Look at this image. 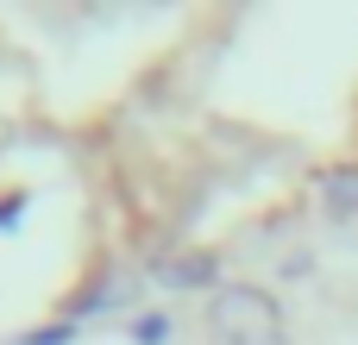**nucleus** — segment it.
Segmentation results:
<instances>
[{
	"instance_id": "f257e3e1",
	"label": "nucleus",
	"mask_w": 358,
	"mask_h": 345,
	"mask_svg": "<svg viewBox=\"0 0 358 345\" xmlns=\"http://www.w3.org/2000/svg\"><path fill=\"white\" fill-rule=\"evenodd\" d=\"M208 339L214 345H283V308L264 283H227L208 302Z\"/></svg>"
},
{
	"instance_id": "f03ea898",
	"label": "nucleus",
	"mask_w": 358,
	"mask_h": 345,
	"mask_svg": "<svg viewBox=\"0 0 358 345\" xmlns=\"http://www.w3.org/2000/svg\"><path fill=\"white\" fill-rule=\"evenodd\" d=\"M321 201L334 220H358V170H327L321 176Z\"/></svg>"
},
{
	"instance_id": "7ed1b4c3",
	"label": "nucleus",
	"mask_w": 358,
	"mask_h": 345,
	"mask_svg": "<svg viewBox=\"0 0 358 345\" xmlns=\"http://www.w3.org/2000/svg\"><path fill=\"white\" fill-rule=\"evenodd\" d=\"M164 283H176V289L214 283V258H189V264H170V270H164Z\"/></svg>"
},
{
	"instance_id": "20e7f679",
	"label": "nucleus",
	"mask_w": 358,
	"mask_h": 345,
	"mask_svg": "<svg viewBox=\"0 0 358 345\" xmlns=\"http://www.w3.org/2000/svg\"><path fill=\"white\" fill-rule=\"evenodd\" d=\"M170 339V321H164V314H138V321H132V345H164Z\"/></svg>"
},
{
	"instance_id": "39448f33",
	"label": "nucleus",
	"mask_w": 358,
	"mask_h": 345,
	"mask_svg": "<svg viewBox=\"0 0 358 345\" xmlns=\"http://www.w3.org/2000/svg\"><path fill=\"white\" fill-rule=\"evenodd\" d=\"M69 333H76V327L63 321V327H38V333H25L19 345H69Z\"/></svg>"
},
{
	"instance_id": "423d86ee",
	"label": "nucleus",
	"mask_w": 358,
	"mask_h": 345,
	"mask_svg": "<svg viewBox=\"0 0 358 345\" xmlns=\"http://www.w3.org/2000/svg\"><path fill=\"white\" fill-rule=\"evenodd\" d=\"M19 207H25V195H6V201H0V226H13V220H19Z\"/></svg>"
}]
</instances>
